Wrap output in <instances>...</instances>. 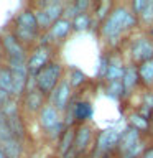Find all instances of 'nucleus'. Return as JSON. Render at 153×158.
Instances as JSON below:
<instances>
[{
	"label": "nucleus",
	"instance_id": "1",
	"mask_svg": "<svg viewBox=\"0 0 153 158\" xmlns=\"http://www.w3.org/2000/svg\"><path fill=\"white\" fill-rule=\"evenodd\" d=\"M138 28V17L132 13L128 3H115L110 15L99 27V35L109 51H117L122 43L130 38Z\"/></svg>",
	"mask_w": 153,
	"mask_h": 158
},
{
	"label": "nucleus",
	"instance_id": "2",
	"mask_svg": "<svg viewBox=\"0 0 153 158\" xmlns=\"http://www.w3.org/2000/svg\"><path fill=\"white\" fill-rule=\"evenodd\" d=\"M153 59V38L148 31L138 30L128 40V63L142 64Z\"/></svg>",
	"mask_w": 153,
	"mask_h": 158
},
{
	"label": "nucleus",
	"instance_id": "3",
	"mask_svg": "<svg viewBox=\"0 0 153 158\" xmlns=\"http://www.w3.org/2000/svg\"><path fill=\"white\" fill-rule=\"evenodd\" d=\"M63 79H64L63 77V66L59 63H49L46 68H43L36 74V77H35V87L43 96H51L53 91L58 87V84Z\"/></svg>",
	"mask_w": 153,
	"mask_h": 158
},
{
	"label": "nucleus",
	"instance_id": "4",
	"mask_svg": "<svg viewBox=\"0 0 153 158\" xmlns=\"http://www.w3.org/2000/svg\"><path fill=\"white\" fill-rule=\"evenodd\" d=\"M39 123H41L43 130L46 132V135L49 138H53V140L61 138L63 132L66 130L64 118H61V112L53 104H46L41 109V112H39Z\"/></svg>",
	"mask_w": 153,
	"mask_h": 158
},
{
	"label": "nucleus",
	"instance_id": "5",
	"mask_svg": "<svg viewBox=\"0 0 153 158\" xmlns=\"http://www.w3.org/2000/svg\"><path fill=\"white\" fill-rule=\"evenodd\" d=\"M120 133L122 130H117L115 127L104 128L96 135L94 142V155L102 156V155H115L118 142H120Z\"/></svg>",
	"mask_w": 153,
	"mask_h": 158
},
{
	"label": "nucleus",
	"instance_id": "6",
	"mask_svg": "<svg viewBox=\"0 0 153 158\" xmlns=\"http://www.w3.org/2000/svg\"><path fill=\"white\" fill-rule=\"evenodd\" d=\"M96 142V133L91 123H82L77 125L76 128V137H74V148L72 153L74 155H84L86 152H89L91 148H94L92 143Z\"/></svg>",
	"mask_w": 153,
	"mask_h": 158
},
{
	"label": "nucleus",
	"instance_id": "7",
	"mask_svg": "<svg viewBox=\"0 0 153 158\" xmlns=\"http://www.w3.org/2000/svg\"><path fill=\"white\" fill-rule=\"evenodd\" d=\"M127 64L128 63L123 59V54L118 51V49H117V51H109V69H107V74H105L104 82L122 81Z\"/></svg>",
	"mask_w": 153,
	"mask_h": 158
},
{
	"label": "nucleus",
	"instance_id": "8",
	"mask_svg": "<svg viewBox=\"0 0 153 158\" xmlns=\"http://www.w3.org/2000/svg\"><path fill=\"white\" fill-rule=\"evenodd\" d=\"M8 69H10L12 77H13V94L15 96H22V94L25 92V89H27V84H28V79H30L27 63L10 61Z\"/></svg>",
	"mask_w": 153,
	"mask_h": 158
},
{
	"label": "nucleus",
	"instance_id": "9",
	"mask_svg": "<svg viewBox=\"0 0 153 158\" xmlns=\"http://www.w3.org/2000/svg\"><path fill=\"white\" fill-rule=\"evenodd\" d=\"M71 101H72V87H71L68 79H63L51 94V104L59 112H66V109L71 104Z\"/></svg>",
	"mask_w": 153,
	"mask_h": 158
},
{
	"label": "nucleus",
	"instance_id": "10",
	"mask_svg": "<svg viewBox=\"0 0 153 158\" xmlns=\"http://www.w3.org/2000/svg\"><path fill=\"white\" fill-rule=\"evenodd\" d=\"M49 56H51V49H49V46H41V44H39V46L35 49V53L30 56L28 63H27L30 76L36 77V74L49 64Z\"/></svg>",
	"mask_w": 153,
	"mask_h": 158
},
{
	"label": "nucleus",
	"instance_id": "11",
	"mask_svg": "<svg viewBox=\"0 0 153 158\" xmlns=\"http://www.w3.org/2000/svg\"><path fill=\"white\" fill-rule=\"evenodd\" d=\"M142 140H143V135H142V133L138 132V130H135V128H132V127L127 125V127L122 130V133H120V142H118L115 156H117V158L123 156L125 153H128L138 142H142Z\"/></svg>",
	"mask_w": 153,
	"mask_h": 158
},
{
	"label": "nucleus",
	"instance_id": "12",
	"mask_svg": "<svg viewBox=\"0 0 153 158\" xmlns=\"http://www.w3.org/2000/svg\"><path fill=\"white\" fill-rule=\"evenodd\" d=\"M72 31V22L66 18H59L58 22L53 23V27L48 30L46 36L41 41V46H48V41H63L68 38V35Z\"/></svg>",
	"mask_w": 153,
	"mask_h": 158
},
{
	"label": "nucleus",
	"instance_id": "13",
	"mask_svg": "<svg viewBox=\"0 0 153 158\" xmlns=\"http://www.w3.org/2000/svg\"><path fill=\"white\" fill-rule=\"evenodd\" d=\"M122 87H123V99H130L135 94L137 89L142 87L137 64H133V63L127 64L125 73H123V77H122Z\"/></svg>",
	"mask_w": 153,
	"mask_h": 158
},
{
	"label": "nucleus",
	"instance_id": "14",
	"mask_svg": "<svg viewBox=\"0 0 153 158\" xmlns=\"http://www.w3.org/2000/svg\"><path fill=\"white\" fill-rule=\"evenodd\" d=\"M3 48L8 53L10 61H20V63H28L27 61V51L22 46V43L18 41L13 35H7L3 38Z\"/></svg>",
	"mask_w": 153,
	"mask_h": 158
},
{
	"label": "nucleus",
	"instance_id": "15",
	"mask_svg": "<svg viewBox=\"0 0 153 158\" xmlns=\"http://www.w3.org/2000/svg\"><path fill=\"white\" fill-rule=\"evenodd\" d=\"M127 122H128L127 123L128 127L138 130L143 137L150 135V133H151V122H148L147 118H143L137 110H132L130 114H128V115H127Z\"/></svg>",
	"mask_w": 153,
	"mask_h": 158
},
{
	"label": "nucleus",
	"instance_id": "16",
	"mask_svg": "<svg viewBox=\"0 0 153 158\" xmlns=\"http://www.w3.org/2000/svg\"><path fill=\"white\" fill-rule=\"evenodd\" d=\"M138 77H140V86L145 91H153V59L138 64Z\"/></svg>",
	"mask_w": 153,
	"mask_h": 158
},
{
	"label": "nucleus",
	"instance_id": "17",
	"mask_svg": "<svg viewBox=\"0 0 153 158\" xmlns=\"http://www.w3.org/2000/svg\"><path fill=\"white\" fill-rule=\"evenodd\" d=\"M74 137H76V128L69 127L63 132L61 138H59V145H58V152L63 158H66L69 153H72L74 148Z\"/></svg>",
	"mask_w": 153,
	"mask_h": 158
},
{
	"label": "nucleus",
	"instance_id": "18",
	"mask_svg": "<svg viewBox=\"0 0 153 158\" xmlns=\"http://www.w3.org/2000/svg\"><path fill=\"white\" fill-rule=\"evenodd\" d=\"M17 28H23V30H30V31L38 33L39 27H38L36 17H35V12H31V10H23L17 17Z\"/></svg>",
	"mask_w": 153,
	"mask_h": 158
},
{
	"label": "nucleus",
	"instance_id": "19",
	"mask_svg": "<svg viewBox=\"0 0 153 158\" xmlns=\"http://www.w3.org/2000/svg\"><path fill=\"white\" fill-rule=\"evenodd\" d=\"M41 10L46 12V15L51 18V22H58L59 18H63L64 15V3L58 2V0H51V2H43L41 3Z\"/></svg>",
	"mask_w": 153,
	"mask_h": 158
},
{
	"label": "nucleus",
	"instance_id": "20",
	"mask_svg": "<svg viewBox=\"0 0 153 158\" xmlns=\"http://www.w3.org/2000/svg\"><path fill=\"white\" fill-rule=\"evenodd\" d=\"M43 101H44V96L36 87L30 89L27 92V107H28L30 112H41V109L44 107Z\"/></svg>",
	"mask_w": 153,
	"mask_h": 158
},
{
	"label": "nucleus",
	"instance_id": "21",
	"mask_svg": "<svg viewBox=\"0 0 153 158\" xmlns=\"http://www.w3.org/2000/svg\"><path fill=\"white\" fill-rule=\"evenodd\" d=\"M115 7V3L112 2H99L94 3V23H97L101 27V23L110 15L112 8Z\"/></svg>",
	"mask_w": 153,
	"mask_h": 158
},
{
	"label": "nucleus",
	"instance_id": "22",
	"mask_svg": "<svg viewBox=\"0 0 153 158\" xmlns=\"http://www.w3.org/2000/svg\"><path fill=\"white\" fill-rule=\"evenodd\" d=\"M0 148H2L5 158H20V155H22V145L17 138H10L7 142H2Z\"/></svg>",
	"mask_w": 153,
	"mask_h": 158
},
{
	"label": "nucleus",
	"instance_id": "23",
	"mask_svg": "<svg viewBox=\"0 0 153 158\" xmlns=\"http://www.w3.org/2000/svg\"><path fill=\"white\" fill-rule=\"evenodd\" d=\"M7 120H8V125H10V130H12L13 138H17L18 142H22L25 138V125H23V120L20 118V114L8 117Z\"/></svg>",
	"mask_w": 153,
	"mask_h": 158
},
{
	"label": "nucleus",
	"instance_id": "24",
	"mask_svg": "<svg viewBox=\"0 0 153 158\" xmlns=\"http://www.w3.org/2000/svg\"><path fill=\"white\" fill-rule=\"evenodd\" d=\"M138 23H140V30L143 31H148L153 27V0H148L145 10L138 17Z\"/></svg>",
	"mask_w": 153,
	"mask_h": 158
},
{
	"label": "nucleus",
	"instance_id": "25",
	"mask_svg": "<svg viewBox=\"0 0 153 158\" xmlns=\"http://www.w3.org/2000/svg\"><path fill=\"white\" fill-rule=\"evenodd\" d=\"M94 23V17L91 13H81L72 20V30L74 31H86L92 27Z\"/></svg>",
	"mask_w": 153,
	"mask_h": 158
},
{
	"label": "nucleus",
	"instance_id": "26",
	"mask_svg": "<svg viewBox=\"0 0 153 158\" xmlns=\"http://www.w3.org/2000/svg\"><path fill=\"white\" fill-rule=\"evenodd\" d=\"M68 81H69V84H71L72 89H79L81 86H84V84L89 81V77H87V74L84 71H81V69H77V68H72L71 71H69Z\"/></svg>",
	"mask_w": 153,
	"mask_h": 158
},
{
	"label": "nucleus",
	"instance_id": "27",
	"mask_svg": "<svg viewBox=\"0 0 153 158\" xmlns=\"http://www.w3.org/2000/svg\"><path fill=\"white\" fill-rule=\"evenodd\" d=\"M104 91H105V96L114 99V101H122V99H123L122 81H117V82H104Z\"/></svg>",
	"mask_w": 153,
	"mask_h": 158
},
{
	"label": "nucleus",
	"instance_id": "28",
	"mask_svg": "<svg viewBox=\"0 0 153 158\" xmlns=\"http://www.w3.org/2000/svg\"><path fill=\"white\" fill-rule=\"evenodd\" d=\"M0 89H3L10 96L13 94V77H12V73H10L8 66L0 68Z\"/></svg>",
	"mask_w": 153,
	"mask_h": 158
},
{
	"label": "nucleus",
	"instance_id": "29",
	"mask_svg": "<svg viewBox=\"0 0 153 158\" xmlns=\"http://www.w3.org/2000/svg\"><path fill=\"white\" fill-rule=\"evenodd\" d=\"M10 138H13L12 130H10V125H8L7 117L3 115L2 109H0V143H2V142H7V140H10Z\"/></svg>",
	"mask_w": 153,
	"mask_h": 158
},
{
	"label": "nucleus",
	"instance_id": "30",
	"mask_svg": "<svg viewBox=\"0 0 153 158\" xmlns=\"http://www.w3.org/2000/svg\"><path fill=\"white\" fill-rule=\"evenodd\" d=\"M35 17H36V22H38V27L41 28V30H48L53 27V22H51V18L48 17L46 15V12H44V10H36V12H35Z\"/></svg>",
	"mask_w": 153,
	"mask_h": 158
},
{
	"label": "nucleus",
	"instance_id": "31",
	"mask_svg": "<svg viewBox=\"0 0 153 158\" xmlns=\"http://www.w3.org/2000/svg\"><path fill=\"white\" fill-rule=\"evenodd\" d=\"M38 33L30 31V30H23V28H17V33H15V38L18 41H25V43H33L36 40Z\"/></svg>",
	"mask_w": 153,
	"mask_h": 158
},
{
	"label": "nucleus",
	"instance_id": "32",
	"mask_svg": "<svg viewBox=\"0 0 153 158\" xmlns=\"http://www.w3.org/2000/svg\"><path fill=\"white\" fill-rule=\"evenodd\" d=\"M107 69H109V53H102V54H101V58H99L97 79L104 81V79H105V74H107Z\"/></svg>",
	"mask_w": 153,
	"mask_h": 158
},
{
	"label": "nucleus",
	"instance_id": "33",
	"mask_svg": "<svg viewBox=\"0 0 153 158\" xmlns=\"http://www.w3.org/2000/svg\"><path fill=\"white\" fill-rule=\"evenodd\" d=\"M147 3H148V0H132V2L128 3V7H130L132 13L135 15V17H140L142 12L147 7Z\"/></svg>",
	"mask_w": 153,
	"mask_h": 158
},
{
	"label": "nucleus",
	"instance_id": "34",
	"mask_svg": "<svg viewBox=\"0 0 153 158\" xmlns=\"http://www.w3.org/2000/svg\"><path fill=\"white\" fill-rule=\"evenodd\" d=\"M140 104L153 110V91H145L143 89V92L140 96Z\"/></svg>",
	"mask_w": 153,
	"mask_h": 158
},
{
	"label": "nucleus",
	"instance_id": "35",
	"mask_svg": "<svg viewBox=\"0 0 153 158\" xmlns=\"http://www.w3.org/2000/svg\"><path fill=\"white\" fill-rule=\"evenodd\" d=\"M135 110L140 114L143 118H147L148 122H153V110H151V109H148L145 106H142V104H138V107L135 109Z\"/></svg>",
	"mask_w": 153,
	"mask_h": 158
},
{
	"label": "nucleus",
	"instance_id": "36",
	"mask_svg": "<svg viewBox=\"0 0 153 158\" xmlns=\"http://www.w3.org/2000/svg\"><path fill=\"white\" fill-rule=\"evenodd\" d=\"M142 158H153V145L151 147H148V150L143 153V156Z\"/></svg>",
	"mask_w": 153,
	"mask_h": 158
},
{
	"label": "nucleus",
	"instance_id": "37",
	"mask_svg": "<svg viewBox=\"0 0 153 158\" xmlns=\"http://www.w3.org/2000/svg\"><path fill=\"white\" fill-rule=\"evenodd\" d=\"M96 158H114V155H102V156H96Z\"/></svg>",
	"mask_w": 153,
	"mask_h": 158
},
{
	"label": "nucleus",
	"instance_id": "38",
	"mask_svg": "<svg viewBox=\"0 0 153 158\" xmlns=\"http://www.w3.org/2000/svg\"><path fill=\"white\" fill-rule=\"evenodd\" d=\"M148 33H150V36H151V38H153V27H151V28H150V30H148Z\"/></svg>",
	"mask_w": 153,
	"mask_h": 158
},
{
	"label": "nucleus",
	"instance_id": "39",
	"mask_svg": "<svg viewBox=\"0 0 153 158\" xmlns=\"http://www.w3.org/2000/svg\"><path fill=\"white\" fill-rule=\"evenodd\" d=\"M0 158H5V155H3V152H2V148H0Z\"/></svg>",
	"mask_w": 153,
	"mask_h": 158
},
{
	"label": "nucleus",
	"instance_id": "40",
	"mask_svg": "<svg viewBox=\"0 0 153 158\" xmlns=\"http://www.w3.org/2000/svg\"><path fill=\"white\" fill-rule=\"evenodd\" d=\"M2 48H3V43H0V53H2Z\"/></svg>",
	"mask_w": 153,
	"mask_h": 158
}]
</instances>
